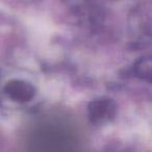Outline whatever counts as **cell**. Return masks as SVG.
I'll list each match as a JSON object with an SVG mask.
<instances>
[{"instance_id": "cell-1", "label": "cell", "mask_w": 152, "mask_h": 152, "mask_svg": "<svg viewBox=\"0 0 152 152\" xmlns=\"http://www.w3.org/2000/svg\"><path fill=\"white\" fill-rule=\"evenodd\" d=\"M34 150H69L74 145L73 137L61 125H42L31 137Z\"/></svg>"}, {"instance_id": "cell-2", "label": "cell", "mask_w": 152, "mask_h": 152, "mask_svg": "<svg viewBox=\"0 0 152 152\" xmlns=\"http://www.w3.org/2000/svg\"><path fill=\"white\" fill-rule=\"evenodd\" d=\"M7 91L9 95L17 101H27L34 96V89L22 81H14L10 83Z\"/></svg>"}]
</instances>
